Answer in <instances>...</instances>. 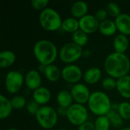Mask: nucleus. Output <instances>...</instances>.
<instances>
[{
    "label": "nucleus",
    "instance_id": "obj_1",
    "mask_svg": "<svg viewBox=\"0 0 130 130\" xmlns=\"http://www.w3.org/2000/svg\"><path fill=\"white\" fill-rule=\"evenodd\" d=\"M104 69L110 77L118 79L128 75L130 70L129 59L125 53L113 52L107 56Z\"/></svg>",
    "mask_w": 130,
    "mask_h": 130
},
{
    "label": "nucleus",
    "instance_id": "obj_2",
    "mask_svg": "<svg viewBox=\"0 0 130 130\" xmlns=\"http://www.w3.org/2000/svg\"><path fill=\"white\" fill-rule=\"evenodd\" d=\"M33 53L40 64L43 66L53 64L58 56L56 46L48 40L37 41L34 45Z\"/></svg>",
    "mask_w": 130,
    "mask_h": 130
},
{
    "label": "nucleus",
    "instance_id": "obj_3",
    "mask_svg": "<svg viewBox=\"0 0 130 130\" xmlns=\"http://www.w3.org/2000/svg\"><path fill=\"white\" fill-rule=\"evenodd\" d=\"M90 111L96 116H107L112 110V104L108 95L100 91L91 93L88 102Z\"/></svg>",
    "mask_w": 130,
    "mask_h": 130
},
{
    "label": "nucleus",
    "instance_id": "obj_4",
    "mask_svg": "<svg viewBox=\"0 0 130 130\" xmlns=\"http://www.w3.org/2000/svg\"><path fill=\"white\" fill-rule=\"evenodd\" d=\"M40 26L46 30L55 31L62 27V20L59 14L52 8H46L39 14Z\"/></svg>",
    "mask_w": 130,
    "mask_h": 130
},
{
    "label": "nucleus",
    "instance_id": "obj_5",
    "mask_svg": "<svg viewBox=\"0 0 130 130\" xmlns=\"http://www.w3.org/2000/svg\"><path fill=\"white\" fill-rule=\"evenodd\" d=\"M36 120L38 124L44 129H51L57 123V111L50 106H42L36 114Z\"/></svg>",
    "mask_w": 130,
    "mask_h": 130
},
{
    "label": "nucleus",
    "instance_id": "obj_6",
    "mask_svg": "<svg viewBox=\"0 0 130 130\" xmlns=\"http://www.w3.org/2000/svg\"><path fill=\"white\" fill-rule=\"evenodd\" d=\"M82 47L73 42H69L62 46L59 56L62 62L69 65L78 61L82 56Z\"/></svg>",
    "mask_w": 130,
    "mask_h": 130
},
{
    "label": "nucleus",
    "instance_id": "obj_7",
    "mask_svg": "<svg viewBox=\"0 0 130 130\" xmlns=\"http://www.w3.org/2000/svg\"><path fill=\"white\" fill-rule=\"evenodd\" d=\"M66 117L71 124L79 126L88 121V112L83 104L75 103L68 108Z\"/></svg>",
    "mask_w": 130,
    "mask_h": 130
},
{
    "label": "nucleus",
    "instance_id": "obj_8",
    "mask_svg": "<svg viewBox=\"0 0 130 130\" xmlns=\"http://www.w3.org/2000/svg\"><path fill=\"white\" fill-rule=\"evenodd\" d=\"M24 82V75L18 71H10L5 78V86L10 94H16L19 91Z\"/></svg>",
    "mask_w": 130,
    "mask_h": 130
},
{
    "label": "nucleus",
    "instance_id": "obj_9",
    "mask_svg": "<svg viewBox=\"0 0 130 130\" xmlns=\"http://www.w3.org/2000/svg\"><path fill=\"white\" fill-rule=\"evenodd\" d=\"M61 76L64 81L71 83L77 84L83 77V72L79 66L75 64L66 66L61 71Z\"/></svg>",
    "mask_w": 130,
    "mask_h": 130
},
{
    "label": "nucleus",
    "instance_id": "obj_10",
    "mask_svg": "<svg viewBox=\"0 0 130 130\" xmlns=\"http://www.w3.org/2000/svg\"><path fill=\"white\" fill-rule=\"evenodd\" d=\"M71 94L76 104L83 105L84 104L88 102L91 94L88 86L82 83H77L74 85L71 89Z\"/></svg>",
    "mask_w": 130,
    "mask_h": 130
},
{
    "label": "nucleus",
    "instance_id": "obj_11",
    "mask_svg": "<svg viewBox=\"0 0 130 130\" xmlns=\"http://www.w3.org/2000/svg\"><path fill=\"white\" fill-rule=\"evenodd\" d=\"M79 21V29L88 34L94 33L98 29H99L100 21L96 18L94 15L86 14L78 20Z\"/></svg>",
    "mask_w": 130,
    "mask_h": 130
},
{
    "label": "nucleus",
    "instance_id": "obj_12",
    "mask_svg": "<svg viewBox=\"0 0 130 130\" xmlns=\"http://www.w3.org/2000/svg\"><path fill=\"white\" fill-rule=\"evenodd\" d=\"M24 82L26 86L33 91L41 87L42 85V78L39 71L36 69L29 70L24 77Z\"/></svg>",
    "mask_w": 130,
    "mask_h": 130
},
{
    "label": "nucleus",
    "instance_id": "obj_13",
    "mask_svg": "<svg viewBox=\"0 0 130 130\" xmlns=\"http://www.w3.org/2000/svg\"><path fill=\"white\" fill-rule=\"evenodd\" d=\"M32 97L33 100L40 106H45L51 99V93L47 88L41 86L33 91Z\"/></svg>",
    "mask_w": 130,
    "mask_h": 130
},
{
    "label": "nucleus",
    "instance_id": "obj_14",
    "mask_svg": "<svg viewBox=\"0 0 130 130\" xmlns=\"http://www.w3.org/2000/svg\"><path fill=\"white\" fill-rule=\"evenodd\" d=\"M115 24L117 30L120 34L126 36L130 35V15L126 13H122L115 18Z\"/></svg>",
    "mask_w": 130,
    "mask_h": 130
},
{
    "label": "nucleus",
    "instance_id": "obj_15",
    "mask_svg": "<svg viewBox=\"0 0 130 130\" xmlns=\"http://www.w3.org/2000/svg\"><path fill=\"white\" fill-rule=\"evenodd\" d=\"M117 89L122 97L130 98V75H126L117 79Z\"/></svg>",
    "mask_w": 130,
    "mask_h": 130
},
{
    "label": "nucleus",
    "instance_id": "obj_16",
    "mask_svg": "<svg viewBox=\"0 0 130 130\" xmlns=\"http://www.w3.org/2000/svg\"><path fill=\"white\" fill-rule=\"evenodd\" d=\"M101 76L102 72L98 67H91L83 73L84 81L89 85H93L99 82Z\"/></svg>",
    "mask_w": 130,
    "mask_h": 130
},
{
    "label": "nucleus",
    "instance_id": "obj_17",
    "mask_svg": "<svg viewBox=\"0 0 130 130\" xmlns=\"http://www.w3.org/2000/svg\"><path fill=\"white\" fill-rule=\"evenodd\" d=\"M88 4L84 1H78L74 2L71 6V14L73 18H82V17L88 14Z\"/></svg>",
    "mask_w": 130,
    "mask_h": 130
},
{
    "label": "nucleus",
    "instance_id": "obj_18",
    "mask_svg": "<svg viewBox=\"0 0 130 130\" xmlns=\"http://www.w3.org/2000/svg\"><path fill=\"white\" fill-rule=\"evenodd\" d=\"M129 41L127 36L120 34H117L113 40V46L115 52L120 53H125L129 47Z\"/></svg>",
    "mask_w": 130,
    "mask_h": 130
},
{
    "label": "nucleus",
    "instance_id": "obj_19",
    "mask_svg": "<svg viewBox=\"0 0 130 130\" xmlns=\"http://www.w3.org/2000/svg\"><path fill=\"white\" fill-rule=\"evenodd\" d=\"M73 98L72 96L71 91L67 90H62L58 92L56 95V101L59 107L69 108L73 104Z\"/></svg>",
    "mask_w": 130,
    "mask_h": 130
},
{
    "label": "nucleus",
    "instance_id": "obj_20",
    "mask_svg": "<svg viewBox=\"0 0 130 130\" xmlns=\"http://www.w3.org/2000/svg\"><path fill=\"white\" fill-rule=\"evenodd\" d=\"M16 60L15 54L8 50H3L0 53V67L5 69L11 66Z\"/></svg>",
    "mask_w": 130,
    "mask_h": 130
},
{
    "label": "nucleus",
    "instance_id": "obj_21",
    "mask_svg": "<svg viewBox=\"0 0 130 130\" xmlns=\"http://www.w3.org/2000/svg\"><path fill=\"white\" fill-rule=\"evenodd\" d=\"M99 31L104 36H112L117 30L115 21L110 19H106L104 21L100 22L99 25Z\"/></svg>",
    "mask_w": 130,
    "mask_h": 130
},
{
    "label": "nucleus",
    "instance_id": "obj_22",
    "mask_svg": "<svg viewBox=\"0 0 130 130\" xmlns=\"http://www.w3.org/2000/svg\"><path fill=\"white\" fill-rule=\"evenodd\" d=\"M12 109L11 101L4 95H0V119L4 120L8 118L11 115Z\"/></svg>",
    "mask_w": 130,
    "mask_h": 130
},
{
    "label": "nucleus",
    "instance_id": "obj_23",
    "mask_svg": "<svg viewBox=\"0 0 130 130\" xmlns=\"http://www.w3.org/2000/svg\"><path fill=\"white\" fill-rule=\"evenodd\" d=\"M43 73L46 78L51 82H57L61 76V71L54 64L46 66Z\"/></svg>",
    "mask_w": 130,
    "mask_h": 130
},
{
    "label": "nucleus",
    "instance_id": "obj_24",
    "mask_svg": "<svg viewBox=\"0 0 130 130\" xmlns=\"http://www.w3.org/2000/svg\"><path fill=\"white\" fill-rule=\"evenodd\" d=\"M61 28L66 32L73 34L78 30H79V21L77 18L73 17L67 18L62 20Z\"/></svg>",
    "mask_w": 130,
    "mask_h": 130
},
{
    "label": "nucleus",
    "instance_id": "obj_25",
    "mask_svg": "<svg viewBox=\"0 0 130 130\" xmlns=\"http://www.w3.org/2000/svg\"><path fill=\"white\" fill-rule=\"evenodd\" d=\"M72 38L73 43H75V44L78 45L81 47L85 46L88 41V34L80 29L72 34Z\"/></svg>",
    "mask_w": 130,
    "mask_h": 130
},
{
    "label": "nucleus",
    "instance_id": "obj_26",
    "mask_svg": "<svg viewBox=\"0 0 130 130\" xmlns=\"http://www.w3.org/2000/svg\"><path fill=\"white\" fill-rule=\"evenodd\" d=\"M107 118L110 120V124L116 127V128H120L123 125V119L120 117V115L119 114L118 112L115 111L114 110H111L107 115Z\"/></svg>",
    "mask_w": 130,
    "mask_h": 130
},
{
    "label": "nucleus",
    "instance_id": "obj_27",
    "mask_svg": "<svg viewBox=\"0 0 130 130\" xmlns=\"http://www.w3.org/2000/svg\"><path fill=\"white\" fill-rule=\"evenodd\" d=\"M94 124L96 130H110V127L111 125L107 116L98 117Z\"/></svg>",
    "mask_w": 130,
    "mask_h": 130
},
{
    "label": "nucleus",
    "instance_id": "obj_28",
    "mask_svg": "<svg viewBox=\"0 0 130 130\" xmlns=\"http://www.w3.org/2000/svg\"><path fill=\"white\" fill-rule=\"evenodd\" d=\"M117 112L123 120H130V103L124 101L119 104Z\"/></svg>",
    "mask_w": 130,
    "mask_h": 130
},
{
    "label": "nucleus",
    "instance_id": "obj_29",
    "mask_svg": "<svg viewBox=\"0 0 130 130\" xmlns=\"http://www.w3.org/2000/svg\"><path fill=\"white\" fill-rule=\"evenodd\" d=\"M10 101L13 109L15 110H21L24 108V107H26L27 103L25 98L21 95H15Z\"/></svg>",
    "mask_w": 130,
    "mask_h": 130
},
{
    "label": "nucleus",
    "instance_id": "obj_30",
    "mask_svg": "<svg viewBox=\"0 0 130 130\" xmlns=\"http://www.w3.org/2000/svg\"><path fill=\"white\" fill-rule=\"evenodd\" d=\"M107 11L108 14H110L112 17L117 18L119 15H120L121 13V9L120 7L119 6L118 4L115 2H109L107 5Z\"/></svg>",
    "mask_w": 130,
    "mask_h": 130
},
{
    "label": "nucleus",
    "instance_id": "obj_31",
    "mask_svg": "<svg viewBox=\"0 0 130 130\" xmlns=\"http://www.w3.org/2000/svg\"><path fill=\"white\" fill-rule=\"evenodd\" d=\"M101 85L104 89L107 91H111L113 90L114 88H117V80L114 78L108 76L103 79Z\"/></svg>",
    "mask_w": 130,
    "mask_h": 130
},
{
    "label": "nucleus",
    "instance_id": "obj_32",
    "mask_svg": "<svg viewBox=\"0 0 130 130\" xmlns=\"http://www.w3.org/2000/svg\"><path fill=\"white\" fill-rule=\"evenodd\" d=\"M40 106L37 103L35 102L34 100H31V101H29L27 103V105H26V109H27V111L31 114V115H34L36 116V114L37 113L38 110H40Z\"/></svg>",
    "mask_w": 130,
    "mask_h": 130
},
{
    "label": "nucleus",
    "instance_id": "obj_33",
    "mask_svg": "<svg viewBox=\"0 0 130 130\" xmlns=\"http://www.w3.org/2000/svg\"><path fill=\"white\" fill-rule=\"evenodd\" d=\"M32 7L36 10H41L46 8L49 4V0H32L30 2Z\"/></svg>",
    "mask_w": 130,
    "mask_h": 130
},
{
    "label": "nucleus",
    "instance_id": "obj_34",
    "mask_svg": "<svg viewBox=\"0 0 130 130\" xmlns=\"http://www.w3.org/2000/svg\"><path fill=\"white\" fill-rule=\"evenodd\" d=\"M108 15V13L106 9H104V8H101V9H99L96 11L94 16L96 17V18L100 21H104L107 19V17Z\"/></svg>",
    "mask_w": 130,
    "mask_h": 130
},
{
    "label": "nucleus",
    "instance_id": "obj_35",
    "mask_svg": "<svg viewBox=\"0 0 130 130\" xmlns=\"http://www.w3.org/2000/svg\"><path fill=\"white\" fill-rule=\"evenodd\" d=\"M78 130H96L94 124L91 122L87 121L85 123L82 124L78 126Z\"/></svg>",
    "mask_w": 130,
    "mask_h": 130
},
{
    "label": "nucleus",
    "instance_id": "obj_36",
    "mask_svg": "<svg viewBox=\"0 0 130 130\" xmlns=\"http://www.w3.org/2000/svg\"><path fill=\"white\" fill-rule=\"evenodd\" d=\"M56 111H57L58 115H60L62 117H66L67 116V112H68V108L59 106V107L57 108Z\"/></svg>",
    "mask_w": 130,
    "mask_h": 130
},
{
    "label": "nucleus",
    "instance_id": "obj_37",
    "mask_svg": "<svg viewBox=\"0 0 130 130\" xmlns=\"http://www.w3.org/2000/svg\"><path fill=\"white\" fill-rule=\"evenodd\" d=\"M120 130H130V126H129V127H125V128H122Z\"/></svg>",
    "mask_w": 130,
    "mask_h": 130
},
{
    "label": "nucleus",
    "instance_id": "obj_38",
    "mask_svg": "<svg viewBox=\"0 0 130 130\" xmlns=\"http://www.w3.org/2000/svg\"><path fill=\"white\" fill-rule=\"evenodd\" d=\"M7 130H18V129H16V128H13V127H11V128L8 129Z\"/></svg>",
    "mask_w": 130,
    "mask_h": 130
},
{
    "label": "nucleus",
    "instance_id": "obj_39",
    "mask_svg": "<svg viewBox=\"0 0 130 130\" xmlns=\"http://www.w3.org/2000/svg\"><path fill=\"white\" fill-rule=\"evenodd\" d=\"M59 130H68V129H59Z\"/></svg>",
    "mask_w": 130,
    "mask_h": 130
}]
</instances>
